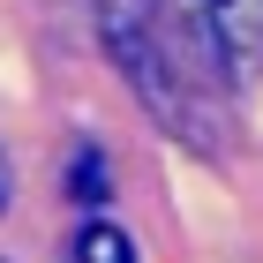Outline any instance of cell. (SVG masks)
I'll list each match as a JSON object with an SVG mask.
<instances>
[{
	"label": "cell",
	"instance_id": "1",
	"mask_svg": "<svg viewBox=\"0 0 263 263\" xmlns=\"http://www.w3.org/2000/svg\"><path fill=\"white\" fill-rule=\"evenodd\" d=\"M98 15H105V53H113V68L136 83V98L158 113V128H173L181 143L211 151V143H218V128L196 113L188 83L173 76V61H165L158 30H151V0H98Z\"/></svg>",
	"mask_w": 263,
	"mask_h": 263
},
{
	"label": "cell",
	"instance_id": "2",
	"mask_svg": "<svg viewBox=\"0 0 263 263\" xmlns=\"http://www.w3.org/2000/svg\"><path fill=\"white\" fill-rule=\"evenodd\" d=\"M173 8L233 83H263V0H173Z\"/></svg>",
	"mask_w": 263,
	"mask_h": 263
},
{
	"label": "cell",
	"instance_id": "3",
	"mask_svg": "<svg viewBox=\"0 0 263 263\" xmlns=\"http://www.w3.org/2000/svg\"><path fill=\"white\" fill-rule=\"evenodd\" d=\"M76 263H136V248H128V233L113 218H83L76 233Z\"/></svg>",
	"mask_w": 263,
	"mask_h": 263
},
{
	"label": "cell",
	"instance_id": "4",
	"mask_svg": "<svg viewBox=\"0 0 263 263\" xmlns=\"http://www.w3.org/2000/svg\"><path fill=\"white\" fill-rule=\"evenodd\" d=\"M68 188H76V196H105V165H98V151H76V165H68Z\"/></svg>",
	"mask_w": 263,
	"mask_h": 263
},
{
	"label": "cell",
	"instance_id": "5",
	"mask_svg": "<svg viewBox=\"0 0 263 263\" xmlns=\"http://www.w3.org/2000/svg\"><path fill=\"white\" fill-rule=\"evenodd\" d=\"M8 196H15V165L0 158V211H8Z\"/></svg>",
	"mask_w": 263,
	"mask_h": 263
}]
</instances>
